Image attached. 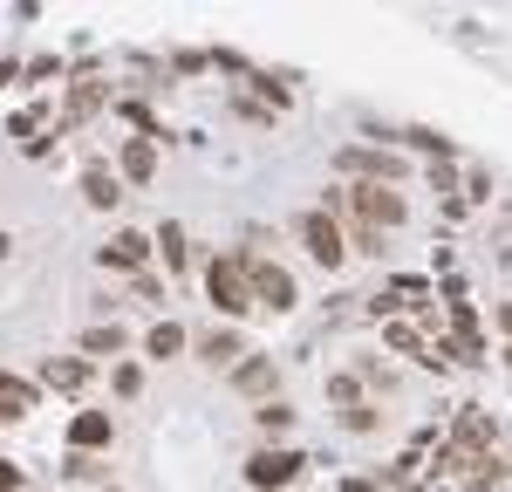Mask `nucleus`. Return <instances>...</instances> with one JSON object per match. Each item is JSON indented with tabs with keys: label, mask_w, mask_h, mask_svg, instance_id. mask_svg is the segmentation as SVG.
<instances>
[{
	"label": "nucleus",
	"mask_w": 512,
	"mask_h": 492,
	"mask_svg": "<svg viewBox=\"0 0 512 492\" xmlns=\"http://www.w3.org/2000/svg\"><path fill=\"white\" fill-rule=\"evenodd\" d=\"M335 171H342L349 185H403V178H410V158H403L396 144H342Z\"/></svg>",
	"instance_id": "f257e3e1"
},
{
	"label": "nucleus",
	"mask_w": 512,
	"mask_h": 492,
	"mask_svg": "<svg viewBox=\"0 0 512 492\" xmlns=\"http://www.w3.org/2000/svg\"><path fill=\"white\" fill-rule=\"evenodd\" d=\"M205 294H212V308H219L226 322H239V315L253 308V281H246V260H239V253H212V260H205Z\"/></svg>",
	"instance_id": "f03ea898"
},
{
	"label": "nucleus",
	"mask_w": 512,
	"mask_h": 492,
	"mask_svg": "<svg viewBox=\"0 0 512 492\" xmlns=\"http://www.w3.org/2000/svg\"><path fill=\"white\" fill-rule=\"evenodd\" d=\"M239 260H246V281H253V308L287 315V308L301 301V287H294V274H287L280 260H260V253H239Z\"/></svg>",
	"instance_id": "7ed1b4c3"
},
{
	"label": "nucleus",
	"mask_w": 512,
	"mask_h": 492,
	"mask_svg": "<svg viewBox=\"0 0 512 492\" xmlns=\"http://www.w3.org/2000/svg\"><path fill=\"white\" fill-rule=\"evenodd\" d=\"M301 472H308V458H301L294 445H260L253 458H246V486L253 492H287Z\"/></svg>",
	"instance_id": "20e7f679"
},
{
	"label": "nucleus",
	"mask_w": 512,
	"mask_h": 492,
	"mask_svg": "<svg viewBox=\"0 0 512 492\" xmlns=\"http://www.w3.org/2000/svg\"><path fill=\"white\" fill-rule=\"evenodd\" d=\"M294 240L308 246V260H321V267H342V260H349V240H342V219H328L321 205L294 219Z\"/></svg>",
	"instance_id": "39448f33"
},
{
	"label": "nucleus",
	"mask_w": 512,
	"mask_h": 492,
	"mask_svg": "<svg viewBox=\"0 0 512 492\" xmlns=\"http://www.w3.org/2000/svg\"><path fill=\"white\" fill-rule=\"evenodd\" d=\"M110 110V82L96 76L89 62H82L76 76H69V110H62V130H82L89 117H103Z\"/></svg>",
	"instance_id": "423d86ee"
},
{
	"label": "nucleus",
	"mask_w": 512,
	"mask_h": 492,
	"mask_svg": "<svg viewBox=\"0 0 512 492\" xmlns=\"http://www.w3.org/2000/svg\"><path fill=\"white\" fill-rule=\"evenodd\" d=\"M492 438H499L492 410H485V404H458V417H451V445L465 451V458H485V451H492Z\"/></svg>",
	"instance_id": "0eeeda50"
},
{
	"label": "nucleus",
	"mask_w": 512,
	"mask_h": 492,
	"mask_svg": "<svg viewBox=\"0 0 512 492\" xmlns=\"http://www.w3.org/2000/svg\"><path fill=\"white\" fill-rule=\"evenodd\" d=\"M192 349H198V363H212V369H239V363H246V356H253V349H246V335H239L233 322L205 328V335H198Z\"/></svg>",
	"instance_id": "6e6552de"
},
{
	"label": "nucleus",
	"mask_w": 512,
	"mask_h": 492,
	"mask_svg": "<svg viewBox=\"0 0 512 492\" xmlns=\"http://www.w3.org/2000/svg\"><path fill=\"white\" fill-rule=\"evenodd\" d=\"M82 205H89V212H117V205H123V178H117V164H103V158L82 164Z\"/></svg>",
	"instance_id": "1a4fd4ad"
},
{
	"label": "nucleus",
	"mask_w": 512,
	"mask_h": 492,
	"mask_svg": "<svg viewBox=\"0 0 512 492\" xmlns=\"http://www.w3.org/2000/svg\"><path fill=\"white\" fill-rule=\"evenodd\" d=\"M96 260H103V274H144L151 267V233H110V246Z\"/></svg>",
	"instance_id": "9d476101"
},
{
	"label": "nucleus",
	"mask_w": 512,
	"mask_h": 492,
	"mask_svg": "<svg viewBox=\"0 0 512 492\" xmlns=\"http://www.w3.org/2000/svg\"><path fill=\"white\" fill-rule=\"evenodd\" d=\"M89 376H96L89 356H48V363H41V390H55V397H82Z\"/></svg>",
	"instance_id": "9b49d317"
},
{
	"label": "nucleus",
	"mask_w": 512,
	"mask_h": 492,
	"mask_svg": "<svg viewBox=\"0 0 512 492\" xmlns=\"http://www.w3.org/2000/svg\"><path fill=\"white\" fill-rule=\"evenodd\" d=\"M117 445V417L110 410H76L69 417V451H110Z\"/></svg>",
	"instance_id": "f8f14e48"
},
{
	"label": "nucleus",
	"mask_w": 512,
	"mask_h": 492,
	"mask_svg": "<svg viewBox=\"0 0 512 492\" xmlns=\"http://www.w3.org/2000/svg\"><path fill=\"white\" fill-rule=\"evenodd\" d=\"M117 178L123 185H151V178H158V144H151V137H123L117 144Z\"/></svg>",
	"instance_id": "ddd939ff"
},
{
	"label": "nucleus",
	"mask_w": 512,
	"mask_h": 492,
	"mask_svg": "<svg viewBox=\"0 0 512 492\" xmlns=\"http://www.w3.org/2000/svg\"><path fill=\"white\" fill-rule=\"evenodd\" d=\"M233 390H239V397H253V404H274V390H280L274 356H246V363L233 369Z\"/></svg>",
	"instance_id": "4468645a"
},
{
	"label": "nucleus",
	"mask_w": 512,
	"mask_h": 492,
	"mask_svg": "<svg viewBox=\"0 0 512 492\" xmlns=\"http://www.w3.org/2000/svg\"><path fill=\"white\" fill-rule=\"evenodd\" d=\"M390 144H396V151H424L431 164H451V158H458V144H451L444 130H431V123H410V130H396Z\"/></svg>",
	"instance_id": "2eb2a0df"
},
{
	"label": "nucleus",
	"mask_w": 512,
	"mask_h": 492,
	"mask_svg": "<svg viewBox=\"0 0 512 492\" xmlns=\"http://www.w3.org/2000/svg\"><path fill=\"white\" fill-rule=\"evenodd\" d=\"M62 479H69V486L103 492V479H110V458H103V451H62Z\"/></svg>",
	"instance_id": "dca6fc26"
},
{
	"label": "nucleus",
	"mask_w": 512,
	"mask_h": 492,
	"mask_svg": "<svg viewBox=\"0 0 512 492\" xmlns=\"http://www.w3.org/2000/svg\"><path fill=\"white\" fill-rule=\"evenodd\" d=\"M76 349L89 356V363H96V356H123V349H130V335H123V322H89Z\"/></svg>",
	"instance_id": "f3484780"
},
{
	"label": "nucleus",
	"mask_w": 512,
	"mask_h": 492,
	"mask_svg": "<svg viewBox=\"0 0 512 492\" xmlns=\"http://www.w3.org/2000/svg\"><path fill=\"white\" fill-rule=\"evenodd\" d=\"M424 328L417 322H383V349H396V356H410V363H424Z\"/></svg>",
	"instance_id": "a211bd4d"
},
{
	"label": "nucleus",
	"mask_w": 512,
	"mask_h": 492,
	"mask_svg": "<svg viewBox=\"0 0 512 492\" xmlns=\"http://www.w3.org/2000/svg\"><path fill=\"white\" fill-rule=\"evenodd\" d=\"M151 246L164 253V274H185V260H192V253H185V226H178V219H164Z\"/></svg>",
	"instance_id": "6ab92c4d"
},
{
	"label": "nucleus",
	"mask_w": 512,
	"mask_h": 492,
	"mask_svg": "<svg viewBox=\"0 0 512 492\" xmlns=\"http://www.w3.org/2000/svg\"><path fill=\"white\" fill-rule=\"evenodd\" d=\"M253 424H260V438H267V445H280V438L294 431V410H287V404L274 397V404H260V410H253Z\"/></svg>",
	"instance_id": "aec40b11"
},
{
	"label": "nucleus",
	"mask_w": 512,
	"mask_h": 492,
	"mask_svg": "<svg viewBox=\"0 0 512 492\" xmlns=\"http://www.w3.org/2000/svg\"><path fill=\"white\" fill-rule=\"evenodd\" d=\"M185 342H192V335H185V328H178V322H158V328H151V335H144V356H158V363H164V356H178Z\"/></svg>",
	"instance_id": "412c9836"
},
{
	"label": "nucleus",
	"mask_w": 512,
	"mask_h": 492,
	"mask_svg": "<svg viewBox=\"0 0 512 492\" xmlns=\"http://www.w3.org/2000/svg\"><path fill=\"white\" fill-rule=\"evenodd\" d=\"M342 240H349V253H362V260H383V233L362 226V219H342Z\"/></svg>",
	"instance_id": "4be33fe9"
},
{
	"label": "nucleus",
	"mask_w": 512,
	"mask_h": 492,
	"mask_svg": "<svg viewBox=\"0 0 512 492\" xmlns=\"http://www.w3.org/2000/svg\"><path fill=\"white\" fill-rule=\"evenodd\" d=\"M41 397V383H28V376H14V369H0V404H14V410H35Z\"/></svg>",
	"instance_id": "5701e85b"
},
{
	"label": "nucleus",
	"mask_w": 512,
	"mask_h": 492,
	"mask_svg": "<svg viewBox=\"0 0 512 492\" xmlns=\"http://www.w3.org/2000/svg\"><path fill=\"white\" fill-rule=\"evenodd\" d=\"M424 178H431V192H437L444 205L465 199V192H458V164H424Z\"/></svg>",
	"instance_id": "b1692460"
},
{
	"label": "nucleus",
	"mask_w": 512,
	"mask_h": 492,
	"mask_svg": "<svg viewBox=\"0 0 512 492\" xmlns=\"http://www.w3.org/2000/svg\"><path fill=\"white\" fill-rule=\"evenodd\" d=\"M246 82H253V89L267 96V110H287V96H294V89H287V82H280L274 69H253V76H246Z\"/></svg>",
	"instance_id": "393cba45"
},
{
	"label": "nucleus",
	"mask_w": 512,
	"mask_h": 492,
	"mask_svg": "<svg viewBox=\"0 0 512 492\" xmlns=\"http://www.w3.org/2000/svg\"><path fill=\"white\" fill-rule=\"evenodd\" d=\"M328 397H335V404H342V410L369 404V397H362V376H349V369H342V376H328Z\"/></svg>",
	"instance_id": "a878e982"
},
{
	"label": "nucleus",
	"mask_w": 512,
	"mask_h": 492,
	"mask_svg": "<svg viewBox=\"0 0 512 492\" xmlns=\"http://www.w3.org/2000/svg\"><path fill=\"white\" fill-rule=\"evenodd\" d=\"M110 390H117V397H137V390H144V369H137V363H117V369H110Z\"/></svg>",
	"instance_id": "bb28decb"
},
{
	"label": "nucleus",
	"mask_w": 512,
	"mask_h": 492,
	"mask_svg": "<svg viewBox=\"0 0 512 492\" xmlns=\"http://www.w3.org/2000/svg\"><path fill=\"white\" fill-rule=\"evenodd\" d=\"M21 76H28V82H48V76H55V82H62V62H55V55H35V62H21Z\"/></svg>",
	"instance_id": "cd10ccee"
},
{
	"label": "nucleus",
	"mask_w": 512,
	"mask_h": 492,
	"mask_svg": "<svg viewBox=\"0 0 512 492\" xmlns=\"http://www.w3.org/2000/svg\"><path fill=\"white\" fill-rule=\"evenodd\" d=\"M130 294H137V301H164V281L144 267V274H130Z\"/></svg>",
	"instance_id": "c85d7f7f"
},
{
	"label": "nucleus",
	"mask_w": 512,
	"mask_h": 492,
	"mask_svg": "<svg viewBox=\"0 0 512 492\" xmlns=\"http://www.w3.org/2000/svg\"><path fill=\"white\" fill-rule=\"evenodd\" d=\"M390 294H403V301H424V294H431V281H417V274H396Z\"/></svg>",
	"instance_id": "c756f323"
},
{
	"label": "nucleus",
	"mask_w": 512,
	"mask_h": 492,
	"mask_svg": "<svg viewBox=\"0 0 512 492\" xmlns=\"http://www.w3.org/2000/svg\"><path fill=\"white\" fill-rule=\"evenodd\" d=\"M171 69H178V76H198V69H212V55H198V48H185V55H171Z\"/></svg>",
	"instance_id": "7c9ffc66"
},
{
	"label": "nucleus",
	"mask_w": 512,
	"mask_h": 492,
	"mask_svg": "<svg viewBox=\"0 0 512 492\" xmlns=\"http://www.w3.org/2000/svg\"><path fill=\"white\" fill-rule=\"evenodd\" d=\"M342 424H349V431H376V404H355V410H342Z\"/></svg>",
	"instance_id": "2f4dec72"
},
{
	"label": "nucleus",
	"mask_w": 512,
	"mask_h": 492,
	"mask_svg": "<svg viewBox=\"0 0 512 492\" xmlns=\"http://www.w3.org/2000/svg\"><path fill=\"white\" fill-rule=\"evenodd\" d=\"M28 486V479H21V465H14V458H0V492H21Z\"/></svg>",
	"instance_id": "473e14b6"
},
{
	"label": "nucleus",
	"mask_w": 512,
	"mask_h": 492,
	"mask_svg": "<svg viewBox=\"0 0 512 492\" xmlns=\"http://www.w3.org/2000/svg\"><path fill=\"white\" fill-rule=\"evenodd\" d=\"M335 492H383V486H376L369 472H349V479H342V486H335Z\"/></svg>",
	"instance_id": "72a5a7b5"
},
{
	"label": "nucleus",
	"mask_w": 512,
	"mask_h": 492,
	"mask_svg": "<svg viewBox=\"0 0 512 492\" xmlns=\"http://www.w3.org/2000/svg\"><path fill=\"white\" fill-rule=\"evenodd\" d=\"M492 322H499V335L512 342V301H499V308H492Z\"/></svg>",
	"instance_id": "f704fd0d"
},
{
	"label": "nucleus",
	"mask_w": 512,
	"mask_h": 492,
	"mask_svg": "<svg viewBox=\"0 0 512 492\" xmlns=\"http://www.w3.org/2000/svg\"><path fill=\"white\" fill-rule=\"evenodd\" d=\"M14 76H21V62H14V55H0V89H7Z\"/></svg>",
	"instance_id": "c9c22d12"
},
{
	"label": "nucleus",
	"mask_w": 512,
	"mask_h": 492,
	"mask_svg": "<svg viewBox=\"0 0 512 492\" xmlns=\"http://www.w3.org/2000/svg\"><path fill=\"white\" fill-rule=\"evenodd\" d=\"M21 417H28V410H14V404H0V424H21Z\"/></svg>",
	"instance_id": "e433bc0d"
},
{
	"label": "nucleus",
	"mask_w": 512,
	"mask_h": 492,
	"mask_svg": "<svg viewBox=\"0 0 512 492\" xmlns=\"http://www.w3.org/2000/svg\"><path fill=\"white\" fill-rule=\"evenodd\" d=\"M7 246H14V240H7V226H0V260H7Z\"/></svg>",
	"instance_id": "4c0bfd02"
},
{
	"label": "nucleus",
	"mask_w": 512,
	"mask_h": 492,
	"mask_svg": "<svg viewBox=\"0 0 512 492\" xmlns=\"http://www.w3.org/2000/svg\"><path fill=\"white\" fill-rule=\"evenodd\" d=\"M506 369H512V342H506Z\"/></svg>",
	"instance_id": "58836bf2"
},
{
	"label": "nucleus",
	"mask_w": 512,
	"mask_h": 492,
	"mask_svg": "<svg viewBox=\"0 0 512 492\" xmlns=\"http://www.w3.org/2000/svg\"><path fill=\"white\" fill-rule=\"evenodd\" d=\"M103 492H123V486H103Z\"/></svg>",
	"instance_id": "ea45409f"
}]
</instances>
